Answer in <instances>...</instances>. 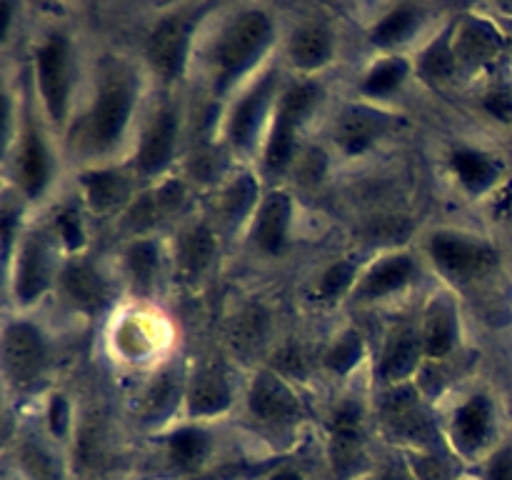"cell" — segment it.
Returning <instances> with one entry per match:
<instances>
[{
    "instance_id": "1",
    "label": "cell",
    "mask_w": 512,
    "mask_h": 480,
    "mask_svg": "<svg viewBox=\"0 0 512 480\" xmlns=\"http://www.w3.org/2000/svg\"><path fill=\"white\" fill-rule=\"evenodd\" d=\"M143 68L120 55H103L95 65L93 85L80 118L78 148L90 165H108V160L138 135L143 123Z\"/></svg>"
},
{
    "instance_id": "40",
    "label": "cell",
    "mask_w": 512,
    "mask_h": 480,
    "mask_svg": "<svg viewBox=\"0 0 512 480\" xmlns=\"http://www.w3.org/2000/svg\"><path fill=\"white\" fill-rule=\"evenodd\" d=\"M20 218H23V198L15 193V198L5 195L3 213H0V225H3V263L5 268L13 260L15 248H18L23 230H20Z\"/></svg>"
},
{
    "instance_id": "26",
    "label": "cell",
    "mask_w": 512,
    "mask_h": 480,
    "mask_svg": "<svg viewBox=\"0 0 512 480\" xmlns=\"http://www.w3.org/2000/svg\"><path fill=\"white\" fill-rule=\"evenodd\" d=\"M503 53V35L488 18L460 15L455 20V55L460 73H473L483 65L495 63Z\"/></svg>"
},
{
    "instance_id": "25",
    "label": "cell",
    "mask_w": 512,
    "mask_h": 480,
    "mask_svg": "<svg viewBox=\"0 0 512 480\" xmlns=\"http://www.w3.org/2000/svg\"><path fill=\"white\" fill-rule=\"evenodd\" d=\"M233 385L218 368H203L190 375L185 385L183 410L190 423H208L233 408Z\"/></svg>"
},
{
    "instance_id": "6",
    "label": "cell",
    "mask_w": 512,
    "mask_h": 480,
    "mask_svg": "<svg viewBox=\"0 0 512 480\" xmlns=\"http://www.w3.org/2000/svg\"><path fill=\"white\" fill-rule=\"evenodd\" d=\"M283 88L280 70L275 65L265 68L263 73H258L248 85L240 88V93L230 103L223 125V140L230 153L240 155V158L260 153Z\"/></svg>"
},
{
    "instance_id": "9",
    "label": "cell",
    "mask_w": 512,
    "mask_h": 480,
    "mask_svg": "<svg viewBox=\"0 0 512 480\" xmlns=\"http://www.w3.org/2000/svg\"><path fill=\"white\" fill-rule=\"evenodd\" d=\"M445 448L460 463L478 465L500 445V413L493 393L485 388L465 395L445 420Z\"/></svg>"
},
{
    "instance_id": "32",
    "label": "cell",
    "mask_w": 512,
    "mask_h": 480,
    "mask_svg": "<svg viewBox=\"0 0 512 480\" xmlns=\"http://www.w3.org/2000/svg\"><path fill=\"white\" fill-rule=\"evenodd\" d=\"M218 258V235L210 223L185 225L175 243V268L185 280H198Z\"/></svg>"
},
{
    "instance_id": "3",
    "label": "cell",
    "mask_w": 512,
    "mask_h": 480,
    "mask_svg": "<svg viewBox=\"0 0 512 480\" xmlns=\"http://www.w3.org/2000/svg\"><path fill=\"white\" fill-rule=\"evenodd\" d=\"M213 10V3L175 5L150 25L143 43V63L165 90L185 78L198 48L200 28Z\"/></svg>"
},
{
    "instance_id": "30",
    "label": "cell",
    "mask_w": 512,
    "mask_h": 480,
    "mask_svg": "<svg viewBox=\"0 0 512 480\" xmlns=\"http://www.w3.org/2000/svg\"><path fill=\"white\" fill-rule=\"evenodd\" d=\"M455 20H450L445 28H440L423 48L418 50V58L413 60L415 75L423 83L443 88L450 85L460 75L458 55H455Z\"/></svg>"
},
{
    "instance_id": "38",
    "label": "cell",
    "mask_w": 512,
    "mask_h": 480,
    "mask_svg": "<svg viewBox=\"0 0 512 480\" xmlns=\"http://www.w3.org/2000/svg\"><path fill=\"white\" fill-rule=\"evenodd\" d=\"M365 358V338L360 335V330L348 328L338 335V338L330 343V348L325 350L323 365L333 375H350Z\"/></svg>"
},
{
    "instance_id": "10",
    "label": "cell",
    "mask_w": 512,
    "mask_h": 480,
    "mask_svg": "<svg viewBox=\"0 0 512 480\" xmlns=\"http://www.w3.org/2000/svg\"><path fill=\"white\" fill-rule=\"evenodd\" d=\"M60 245L43 228L25 230L8 270V285L18 308H33L58 285Z\"/></svg>"
},
{
    "instance_id": "33",
    "label": "cell",
    "mask_w": 512,
    "mask_h": 480,
    "mask_svg": "<svg viewBox=\"0 0 512 480\" xmlns=\"http://www.w3.org/2000/svg\"><path fill=\"white\" fill-rule=\"evenodd\" d=\"M263 193H260L258 175L250 170H240L233 178H228L218 195V218L225 228L238 230L250 225L255 210H258Z\"/></svg>"
},
{
    "instance_id": "16",
    "label": "cell",
    "mask_w": 512,
    "mask_h": 480,
    "mask_svg": "<svg viewBox=\"0 0 512 480\" xmlns=\"http://www.w3.org/2000/svg\"><path fill=\"white\" fill-rule=\"evenodd\" d=\"M420 278V263L408 250H388L368 263L355 285L353 303L373 305L405 293Z\"/></svg>"
},
{
    "instance_id": "45",
    "label": "cell",
    "mask_w": 512,
    "mask_h": 480,
    "mask_svg": "<svg viewBox=\"0 0 512 480\" xmlns=\"http://www.w3.org/2000/svg\"><path fill=\"white\" fill-rule=\"evenodd\" d=\"M353 480H413V475L408 473V468H375V470H365L360 473L358 478Z\"/></svg>"
},
{
    "instance_id": "44",
    "label": "cell",
    "mask_w": 512,
    "mask_h": 480,
    "mask_svg": "<svg viewBox=\"0 0 512 480\" xmlns=\"http://www.w3.org/2000/svg\"><path fill=\"white\" fill-rule=\"evenodd\" d=\"M485 108L495 115L498 120L512 123V90L510 88H498L485 98Z\"/></svg>"
},
{
    "instance_id": "8",
    "label": "cell",
    "mask_w": 512,
    "mask_h": 480,
    "mask_svg": "<svg viewBox=\"0 0 512 480\" xmlns=\"http://www.w3.org/2000/svg\"><path fill=\"white\" fill-rule=\"evenodd\" d=\"M180 140H183V110L173 98H163L143 115V123L135 135L130 170L138 185L150 188L168 178V170L178 160Z\"/></svg>"
},
{
    "instance_id": "17",
    "label": "cell",
    "mask_w": 512,
    "mask_h": 480,
    "mask_svg": "<svg viewBox=\"0 0 512 480\" xmlns=\"http://www.w3.org/2000/svg\"><path fill=\"white\" fill-rule=\"evenodd\" d=\"M425 365L423 340H420L418 323L398 320L383 335L378 355V380L383 388L413 383Z\"/></svg>"
},
{
    "instance_id": "14",
    "label": "cell",
    "mask_w": 512,
    "mask_h": 480,
    "mask_svg": "<svg viewBox=\"0 0 512 480\" xmlns=\"http://www.w3.org/2000/svg\"><path fill=\"white\" fill-rule=\"evenodd\" d=\"M420 340H423L425 365H443L458 353L463 340V323H460V305L453 290L440 288L425 303L418 320Z\"/></svg>"
},
{
    "instance_id": "28",
    "label": "cell",
    "mask_w": 512,
    "mask_h": 480,
    "mask_svg": "<svg viewBox=\"0 0 512 480\" xmlns=\"http://www.w3.org/2000/svg\"><path fill=\"white\" fill-rule=\"evenodd\" d=\"M163 245L158 238H133L123 250V278L130 293L140 300H150L160 288L163 278Z\"/></svg>"
},
{
    "instance_id": "48",
    "label": "cell",
    "mask_w": 512,
    "mask_h": 480,
    "mask_svg": "<svg viewBox=\"0 0 512 480\" xmlns=\"http://www.w3.org/2000/svg\"><path fill=\"white\" fill-rule=\"evenodd\" d=\"M460 480H475V478H465V475H463V478H460Z\"/></svg>"
},
{
    "instance_id": "34",
    "label": "cell",
    "mask_w": 512,
    "mask_h": 480,
    "mask_svg": "<svg viewBox=\"0 0 512 480\" xmlns=\"http://www.w3.org/2000/svg\"><path fill=\"white\" fill-rule=\"evenodd\" d=\"M15 453H18V470L25 480H68L63 455L43 435H18Z\"/></svg>"
},
{
    "instance_id": "20",
    "label": "cell",
    "mask_w": 512,
    "mask_h": 480,
    "mask_svg": "<svg viewBox=\"0 0 512 480\" xmlns=\"http://www.w3.org/2000/svg\"><path fill=\"white\" fill-rule=\"evenodd\" d=\"M80 200L85 208L95 215H110L125 210L135 200V180L133 170L120 168V165H85L78 173Z\"/></svg>"
},
{
    "instance_id": "2",
    "label": "cell",
    "mask_w": 512,
    "mask_h": 480,
    "mask_svg": "<svg viewBox=\"0 0 512 480\" xmlns=\"http://www.w3.org/2000/svg\"><path fill=\"white\" fill-rule=\"evenodd\" d=\"M278 38V25L263 5H245L225 15L200 43V65L215 98L240 90L258 73Z\"/></svg>"
},
{
    "instance_id": "27",
    "label": "cell",
    "mask_w": 512,
    "mask_h": 480,
    "mask_svg": "<svg viewBox=\"0 0 512 480\" xmlns=\"http://www.w3.org/2000/svg\"><path fill=\"white\" fill-rule=\"evenodd\" d=\"M448 168L453 173L455 183L470 195V198H483L490 190L498 188L503 180V163L498 155L475 145H455L448 155Z\"/></svg>"
},
{
    "instance_id": "23",
    "label": "cell",
    "mask_w": 512,
    "mask_h": 480,
    "mask_svg": "<svg viewBox=\"0 0 512 480\" xmlns=\"http://www.w3.org/2000/svg\"><path fill=\"white\" fill-rule=\"evenodd\" d=\"M335 55H338V35L320 20H305L285 40V60L300 75H315L330 68Z\"/></svg>"
},
{
    "instance_id": "31",
    "label": "cell",
    "mask_w": 512,
    "mask_h": 480,
    "mask_svg": "<svg viewBox=\"0 0 512 480\" xmlns=\"http://www.w3.org/2000/svg\"><path fill=\"white\" fill-rule=\"evenodd\" d=\"M185 380L183 368L178 363H170L160 368L145 385L143 398H140V415L148 425H160L175 413L180 403L185 400Z\"/></svg>"
},
{
    "instance_id": "15",
    "label": "cell",
    "mask_w": 512,
    "mask_h": 480,
    "mask_svg": "<svg viewBox=\"0 0 512 480\" xmlns=\"http://www.w3.org/2000/svg\"><path fill=\"white\" fill-rule=\"evenodd\" d=\"M58 293L75 313L85 318H98L113 303V283L105 278L103 270L93 260L75 255V258L63 260L58 275Z\"/></svg>"
},
{
    "instance_id": "5",
    "label": "cell",
    "mask_w": 512,
    "mask_h": 480,
    "mask_svg": "<svg viewBox=\"0 0 512 480\" xmlns=\"http://www.w3.org/2000/svg\"><path fill=\"white\" fill-rule=\"evenodd\" d=\"M323 100V88L313 80H293L280 93L275 115L265 133L263 148H260V173L265 180H280L283 175L293 173V165L300 155L298 135L303 125L318 110Z\"/></svg>"
},
{
    "instance_id": "21",
    "label": "cell",
    "mask_w": 512,
    "mask_h": 480,
    "mask_svg": "<svg viewBox=\"0 0 512 480\" xmlns=\"http://www.w3.org/2000/svg\"><path fill=\"white\" fill-rule=\"evenodd\" d=\"M395 128V118L373 103L348 105L333 123V143L348 158L365 155Z\"/></svg>"
},
{
    "instance_id": "41",
    "label": "cell",
    "mask_w": 512,
    "mask_h": 480,
    "mask_svg": "<svg viewBox=\"0 0 512 480\" xmlns=\"http://www.w3.org/2000/svg\"><path fill=\"white\" fill-rule=\"evenodd\" d=\"M73 425V410H70L68 395L53 393L48 405H45V428H48V438L55 443H63Z\"/></svg>"
},
{
    "instance_id": "19",
    "label": "cell",
    "mask_w": 512,
    "mask_h": 480,
    "mask_svg": "<svg viewBox=\"0 0 512 480\" xmlns=\"http://www.w3.org/2000/svg\"><path fill=\"white\" fill-rule=\"evenodd\" d=\"M363 425H365V413L363 405L355 398L340 400L333 408L328 418V433H330V463H333L335 473L343 480L358 478L360 473H365L360 468L358 460H363Z\"/></svg>"
},
{
    "instance_id": "22",
    "label": "cell",
    "mask_w": 512,
    "mask_h": 480,
    "mask_svg": "<svg viewBox=\"0 0 512 480\" xmlns=\"http://www.w3.org/2000/svg\"><path fill=\"white\" fill-rule=\"evenodd\" d=\"M295 200L288 190L270 188L248 225L250 240L265 255H283L293 240Z\"/></svg>"
},
{
    "instance_id": "24",
    "label": "cell",
    "mask_w": 512,
    "mask_h": 480,
    "mask_svg": "<svg viewBox=\"0 0 512 480\" xmlns=\"http://www.w3.org/2000/svg\"><path fill=\"white\" fill-rule=\"evenodd\" d=\"M215 453V438L205 423L175 425L163 438V460L175 475H195L210 463Z\"/></svg>"
},
{
    "instance_id": "7",
    "label": "cell",
    "mask_w": 512,
    "mask_h": 480,
    "mask_svg": "<svg viewBox=\"0 0 512 480\" xmlns=\"http://www.w3.org/2000/svg\"><path fill=\"white\" fill-rule=\"evenodd\" d=\"M425 255L445 283L460 288L480 283L500 268V253L493 240L458 228H435L428 233Z\"/></svg>"
},
{
    "instance_id": "43",
    "label": "cell",
    "mask_w": 512,
    "mask_h": 480,
    "mask_svg": "<svg viewBox=\"0 0 512 480\" xmlns=\"http://www.w3.org/2000/svg\"><path fill=\"white\" fill-rule=\"evenodd\" d=\"M325 170H328V155L320 148H305L300 150L298 160L293 165V173L298 175V180L303 185H315L325 178Z\"/></svg>"
},
{
    "instance_id": "11",
    "label": "cell",
    "mask_w": 512,
    "mask_h": 480,
    "mask_svg": "<svg viewBox=\"0 0 512 480\" xmlns=\"http://www.w3.org/2000/svg\"><path fill=\"white\" fill-rule=\"evenodd\" d=\"M13 180L15 193L28 203H38L48 195L55 180V155L48 140V123L38 120L33 110L20 118L18 135L13 140Z\"/></svg>"
},
{
    "instance_id": "42",
    "label": "cell",
    "mask_w": 512,
    "mask_h": 480,
    "mask_svg": "<svg viewBox=\"0 0 512 480\" xmlns=\"http://www.w3.org/2000/svg\"><path fill=\"white\" fill-rule=\"evenodd\" d=\"M475 480H512V443H500L475 465Z\"/></svg>"
},
{
    "instance_id": "36",
    "label": "cell",
    "mask_w": 512,
    "mask_h": 480,
    "mask_svg": "<svg viewBox=\"0 0 512 480\" xmlns=\"http://www.w3.org/2000/svg\"><path fill=\"white\" fill-rule=\"evenodd\" d=\"M363 265L355 258H335L333 263L320 270L315 280V300L323 305H333L343 298H353Z\"/></svg>"
},
{
    "instance_id": "12",
    "label": "cell",
    "mask_w": 512,
    "mask_h": 480,
    "mask_svg": "<svg viewBox=\"0 0 512 480\" xmlns=\"http://www.w3.org/2000/svg\"><path fill=\"white\" fill-rule=\"evenodd\" d=\"M3 375L15 393H30L48 375L53 348L40 325L28 318L8 320L3 328Z\"/></svg>"
},
{
    "instance_id": "4",
    "label": "cell",
    "mask_w": 512,
    "mask_h": 480,
    "mask_svg": "<svg viewBox=\"0 0 512 480\" xmlns=\"http://www.w3.org/2000/svg\"><path fill=\"white\" fill-rule=\"evenodd\" d=\"M35 98L43 105L48 128L68 130L75 123L78 98V55L65 30H50L33 50Z\"/></svg>"
},
{
    "instance_id": "13",
    "label": "cell",
    "mask_w": 512,
    "mask_h": 480,
    "mask_svg": "<svg viewBox=\"0 0 512 480\" xmlns=\"http://www.w3.org/2000/svg\"><path fill=\"white\" fill-rule=\"evenodd\" d=\"M380 425L393 440H398V443L403 440L405 450H435L440 448V440H445L433 428L420 388L413 383L383 390Z\"/></svg>"
},
{
    "instance_id": "47",
    "label": "cell",
    "mask_w": 512,
    "mask_h": 480,
    "mask_svg": "<svg viewBox=\"0 0 512 480\" xmlns=\"http://www.w3.org/2000/svg\"><path fill=\"white\" fill-rule=\"evenodd\" d=\"M13 15H15V5L3 0L0 3V43H5L10 35V28H13Z\"/></svg>"
},
{
    "instance_id": "46",
    "label": "cell",
    "mask_w": 512,
    "mask_h": 480,
    "mask_svg": "<svg viewBox=\"0 0 512 480\" xmlns=\"http://www.w3.org/2000/svg\"><path fill=\"white\" fill-rule=\"evenodd\" d=\"M265 480H308V475L300 468H295V465H278V468H273L265 475Z\"/></svg>"
},
{
    "instance_id": "18",
    "label": "cell",
    "mask_w": 512,
    "mask_h": 480,
    "mask_svg": "<svg viewBox=\"0 0 512 480\" xmlns=\"http://www.w3.org/2000/svg\"><path fill=\"white\" fill-rule=\"evenodd\" d=\"M245 405L255 423L265 428H288L298 423L303 408L295 390L290 388L288 380L275 370H258L250 380L248 393H245Z\"/></svg>"
},
{
    "instance_id": "29",
    "label": "cell",
    "mask_w": 512,
    "mask_h": 480,
    "mask_svg": "<svg viewBox=\"0 0 512 480\" xmlns=\"http://www.w3.org/2000/svg\"><path fill=\"white\" fill-rule=\"evenodd\" d=\"M428 10L415 3H400L385 10L368 30V40L383 55H400L405 45L413 43L423 30Z\"/></svg>"
},
{
    "instance_id": "35",
    "label": "cell",
    "mask_w": 512,
    "mask_h": 480,
    "mask_svg": "<svg viewBox=\"0 0 512 480\" xmlns=\"http://www.w3.org/2000/svg\"><path fill=\"white\" fill-rule=\"evenodd\" d=\"M410 75H415L413 60H408L405 55H383L360 78V98H365V103L393 98L408 83Z\"/></svg>"
},
{
    "instance_id": "39",
    "label": "cell",
    "mask_w": 512,
    "mask_h": 480,
    "mask_svg": "<svg viewBox=\"0 0 512 480\" xmlns=\"http://www.w3.org/2000/svg\"><path fill=\"white\" fill-rule=\"evenodd\" d=\"M53 238L70 258L80 255L85 250V243H88V230H85V220H83V210L80 205L68 203L55 213L53 218Z\"/></svg>"
},
{
    "instance_id": "37",
    "label": "cell",
    "mask_w": 512,
    "mask_h": 480,
    "mask_svg": "<svg viewBox=\"0 0 512 480\" xmlns=\"http://www.w3.org/2000/svg\"><path fill=\"white\" fill-rule=\"evenodd\" d=\"M405 468L413 480H460L463 463L450 450H405Z\"/></svg>"
}]
</instances>
